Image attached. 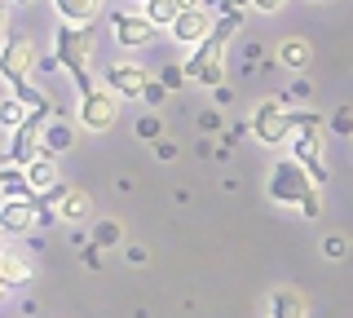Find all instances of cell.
Returning a JSON list of instances; mask_svg holds the SVG:
<instances>
[{
  "label": "cell",
  "mask_w": 353,
  "mask_h": 318,
  "mask_svg": "<svg viewBox=\"0 0 353 318\" xmlns=\"http://www.w3.org/2000/svg\"><path fill=\"white\" fill-rule=\"evenodd\" d=\"M239 31H243V9H221V14H216V31L190 53L185 75L199 80L203 89H221V84H225V49H230V40H234Z\"/></svg>",
  "instance_id": "cell-1"
},
{
  "label": "cell",
  "mask_w": 353,
  "mask_h": 318,
  "mask_svg": "<svg viewBox=\"0 0 353 318\" xmlns=\"http://www.w3.org/2000/svg\"><path fill=\"white\" fill-rule=\"evenodd\" d=\"M93 49H97V27H71V23H62L58 36H53V58H58L62 67L71 71V80H75V89H80V97H84L88 89H97L93 75H88Z\"/></svg>",
  "instance_id": "cell-2"
},
{
  "label": "cell",
  "mask_w": 353,
  "mask_h": 318,
  "mask_svg": "<svg viewBox=\"0 0 353 318\" xmlns=\"http://www.w3.org/2000/svg\"><path fill=\"white\" fill-rule=\"evenodd\" d=\"M314 190H318L314 177H309V168H305V163L296 159V155L274 163V172H270V199H274V203H292V208H301Z\"/></svg>",
  "instance_id": "cell-3"
},
{
  "label": "cell",
  "mask_w": 353,
  "mask_h": 318,
  "mask_svg": "<svg viewBox=\"0 0 353 318\" xmlns=\"http://www.w3.org/2000/svg\"><path fill=\"white\" fill-rule=\"evenodd\" d=\"M40 62V49L31 36H9L5 49H0V80L14 84V93L22 89V84H31V71H36Z\"/></svg>",
  "instance_id": "cell-4"
},
{
  "label": "cell",
  "mask_w": 353,
  "mask_h": 318,
  "mask_svg": "<svg viewBox=\"0 0 353 318\" xmlns=\"http://www.w3.org/2000/svg\"><path fill=\"white\" fill-rule=\"evenodd\" d=\"M119 97L110 84H97V89H88L84 97H80V124L88 128V133H106L110 124L119 119Z\"/></svg>",
  "instance_id": "cell-5"
},
{
  "label": "cell",
  "mask_w": 353,
  "mask_h": 318,
  "mask_svg": "<svg viewBox=\"0 0 353 318\" xmlns=\"http://www.w3.org/2000/svg\"><path fill=\"white\" fill-rule=\"evenodd\" d=\"M252 133H256V141H265V146H283V141L296 133L287 102H279V97L261 102V106H256V115H252Z\"/></svg>",
  "instance_id": "cell-6"
},
{
  "label": "cell",
  "mask_w": 353,
  "mask_h": 318,
  "mask_svg": "<svg viewBox=\"0 0 353 318\" xmlns=\"http://www.w3.org/2000/svg\"><path fill=\"white\" fill-rule=\"evenodd\" d=\"M53 212H44L36 199H5L0 203V235H31V230L49 226Z\"/></svg>",
  "instance_id": "cell-7"
},
{
  "label": "cell",
  "mask_w": 353,
  "mask_h": 318,
  "mask_svg": "<svg viewBox=\"0 0 353 318\" xmlns=\"http://www.w3.org/2000/svg\"><path fill=\"white\" fill-rule=\"evenodd\" d=\"M212 31H216L212 9L194 0V5H185V9H181V18H176V27H172V40H176V45H194V49H199L208 36H212Z\"/></svg>",
  "instance_id": "cell-8"
},
{
  "label": "cell",
  "mask_w": 353,
  "mask_h": 318,
  "mask_svg": "<svg viewBox=\"0 0 353 318\" xmlns=\"http://www.w3.org/2000/svg\"><path fill=\"white\" fill-rule=\"evenodd\" d=\"M110 27H115V40L124 49H137V45H150L154 40V27L146 14H110Z\"/></svg>",
  "instance_id": "cell-9"
},
{
  "label": "cell",
  "mask_w": 353,
  "mask_h": 318,
  "mask_svg": "<svg viewBox=\"0 0 353 318\" xmlns=\"http://www.w3.org/2000/svg\"><path fill=\"white\" fill-rule=\"evenodd\" d=\"M106 84L119 97H141V93H146V84H150V75L141 71L137 62H110V67H106Z\"/></svg>",
  "instance_id": "cell-10"
},
{
  "label": "cell",
  "mask_w": 353,
  "mask_h": 318,
  "mask_svg": "<svg viewBox=\"0 0 353 318\" xmlns=\"http://www.w3.org/2000/svg\"><path fill=\"white\" fill-rule=\"evenodd\" d=\"M53 9H58V18L71 23V27H97L106 0H53Z\"/></svg>",
  "instance_id": "cell-11"
},
{
  "label": "cell",
  "mask_w": 353,
  "mask_h": 318,
  "mask_svg": "<svg viewBox=\"0 0 353 318\" xmlns=\"http://www.w3.org/2000/svg\"><path fill=\"white\" fill-rule=\"evenodd\" d=\"M270 318H309V301L296 288H279L270 296Z\"/></svg>",
  "instance_id": "cell-12"
},
{
  "label": "cell",
  "mask_w": 353,
  "mask_h": 318,
  "mask_svg": "<svg viewBox=\"0 0 353 318\" xmlns=\"http://www.w3.org/2000/svg\"><path fill=\"white\" fill-rule=\"evenodd\" d=\"M53 212H58L62 221H88V217H93V199H88L84 190H75V186H66Z\"/></svg>",
  "instance_id": "cell-13"
},
{
  "label": "cell",
  "mask_w": 353,
  "mask_h": 318,
  "mask_svg": "<svg viewBox=\"0 0 353 318\" xmlns=\"http://www.w3.org/2000/svg\"><path fill=\"white\" fill-rule=\"evenodd\" d=\"M31 279H36V270H31L27 257H18V252H5V257H0V283H5V288H27Z\"/></svg>",
  "instance_id": "cell-14"
},
{
  "label": "cell",
  "mask_w": 353,
  "mask_h": 318,
  "mask_svg": "<svg viewBox=\"0 0 353 318\" xmlns=\"http://www.w3.org/2000/svg\"><path fill=\"white\" fill-rule=\"evenodd\" d=\"M279 62H283V67H292V71H305L309 62H314V45L301 40V36H287L283 45H279Z\"/></svg>",
  "instance_id": "cell-15"
},
{
  "label": "cell",
  "mask_w": 353,
  "mask_h": 318,
  "mask_svg": "<svg viewBox=\"0 0 353 318\" xmlns=\"http://www.w3.org/2000/svg\"><path fill=\"white\" fill-rule=\"evenodd\" d=\"M75 146V124L71 119H58L53 115L49 124H44V150H53V155H62V150Z\"/></svg>",
  "instance_id": "cell-16"
},
{
  "label": "cell",
  "mask_w": 353,
  "mask_h": 318,
  "mask_svg": "<svg viewBox=\"0 0 353 318\" xmlns=\"http://www.w3.org/2000/svg\"><path fill=\"white\" fill-rule=\"evenodd\" d=\"M22 172H27V186H31L36 195L53 190V186H62V177H58V163H53V159H36V163H27Z\"/></svg>",
  "instance_id": "cell-17"
},
{
  "label": "cell",
  "mask_w": 353,
  "mask_h": 318,
  "mask_svg": "<svg viewBox=\"0 0 353 318\" xmlns=\"http://www.w3.org/2000/svg\"><path fill=\"white\" fill-rule=\"evenodd\" d=\"M181 9H185V0H150V5H141V14L150 18L154 27H176V18H181Z\"/></svg>",
  "instance_id": "cell-18"
},
{
  "label": "cell",
  "mask_w": 353,
  "mask_h": 318,
  "mask_svg": "<svg viewBox=\"0 0 353 318\" xmlns=\"http://www.w3.org/2000/svg\"><path fill=\"white\" fill-rule=\"evenodd\" d=\"M119 239H124V226H119V221H110V217L93 226V244H97V248H115Z\"/></svg>",
  "instance_id": "cell-19"
},
{
  "label": "cell",
  "mask_w": 353,
  "mask_h": 318,
  "mask_svg": "<svg viewBox=\"0 0 353 318\" xmlns=\"http://www.w3.org/2000/svg\"><path fill=\"white\" fill-rule=\"evenodd\" d=\"M27 115H31V106H27V102H18V97H5V102H0V119H5L9 128H18Z\"/></svg>",
  "instance_id": "cell-20"
},
{
  "label": "cell",
  "mask_w": 353,
  "mask_h": 318,
  "mask_svg": "<svg viewBox=\"0 0 353 318\" xmlns=\"http://www.w3.org/2000/svg\"><path fill=\"white\" fill-rule=\"evenodd\" d=\"M137 137L141 141H163V119L159 115H141L137 119Z\"/></svg>",
  "instance_id": "cell-21"
},
{
  "label": "cell",
  "mask_w": 353,
  "mask_h": 318,
  "mask_svg": "<svg viewBox=\"0 0 353 318\" xmlns=\"http://www.w3.org/2000/svg\"><path fill=\"white\" fill-rule=\"evenodd\" d=\"M327 128H331V133H340V137H353V106H340V111L327 119Z\"/></svg>",
  "instance_id": "cell-22"
},
{
  "label": "cell",
  "mask_w": 353,
  "mask_h": 318,
  "mask_svg": "<svg viewBox=\"0 0 353 318\" xmlns=\"http://www.w3.org/2000/svg\"><path fill=\"white\" fill-rule=\"evenodd\" d=\"M163 84H168V89H181L185 80H190V75H185V67H163V75H159Z\"/></svg>",
  "instance_id": "cell-23"
},
{
  "label": "cell",
  "mask_w": 353,
  "mask_h": 318,
  "mask_svg": "<svg viewBox=\"0 0 353 318\" xmlns=\"http://www.w3.org/2000/svg\"><path fill=\"white\" fill-rule=\"evenodd\" d=\"M141 97H146L150 106H159L163 97H168V84H163V80H150V84H146V93H141Z\"/></svg>",
  "instance_id": "cell-24"
},
{
  "label": "cell",
  "mask_w": 353,
  "mask_h": 318,
  "mask_svg": "<svg viewBox=\"0 0 353 318\" xmlns=\"http://www.w3.org/2000/svg\"><path fill=\"white\" fill-rule=\"evenodd\" d=\"M301 212L309 217V221H318V212H323V195H318V190H314V195H309V199L301 203Z\"/></svg>",
  "instance_id": "cell-25"
},
{
  "label": "cell",
  "mask_w": 353,
  "mask_h": 318,
  "mask_svg": "<svg viewBox=\"0 0 353 318\" xmlns=\"http://www.w3.org/2000/svg\"><path fill=\"white\" fill-rule=\"evenodd\" d=\"M9 14H14V0H0V40H9Z\"/></svg>",
  "instance_id": "cell-26"
},
{
  "label": "cell",
  "mask_w": 353,
  "mask_h": 318,
  "mask_svg": "<svg viewBox=\"0 0 353 318\" xmlns=\"http://www.w3.org/2000/svg\"><path fill=\"white\" fill-rule=\"evenodd\" d=\"M252 9H261V14H279V9H287V0H252Z\"/></svg>",
  "instance_id": "cell-27"
},
{
  "label": "cell",
  "mask_w": 353,
  "mask_h": 318,
  "mask_svg": "<svg viewBox=\"0 0 353 318\" xmlns=\"http://www.w3.org/2000/svg\"><path fill=\"white\" fill-rule=\"evenodd\" d=\"M323 248H327V257H345V252H349V244H345V239H340V235H336V239H327Z\"/></svg>",
  "instance_id": "cell-28"
},
{
  "label": "cell",
  "mask_w": 353,
  "mask_h": 318,
  "mask_svg": "<svg viewBox=\"0 0 353 318\" xmlns=\"http://www.w3.org/2000/svg\"><path fill=\"white\" fill-rule=\"evenodd\" d=\"M146 257H150V252L141 248V244H132V248H128V261H132V266H146Z\"/></svg>",
  "instance_id": "cell-29"
},
{
  "label": "cell",
  "mask_w": 353,
  "mask_h": 318,
  "mask_svg": "<svg viewBox=\"0 0 353 318\" xmlns=\"http://www.w3.org/2000/svg\"><path fill=\"white\" fill-rule=\"evenodd\" d=\"M309 93H314V84H309V80H296V84H292V97H301V102H305Z\"/></svg>",
  "instance_id": "cell-30"
},
{
  "label": "cell",
  "mask_w": 353,
  "mask_h": 318,
  "mask_svg": "<svg viewBox=\"0 0 353 318\" xmlns=\"http://www.w3.org/2000/svg\"><path fill=\"white\" fill-rule=\"evenodd\" d=\"M154 150H159V159H176V146H172V141H154Z\"/></svg>",
  "instance_id": "cell-31"
},
{
  "label": "cell",
  "mask_w": 353,
  "mask_h": 318,
  "mask_svg": "<svg viewBox=\"0 0 353 318\" xmlns=\"http://www.w3.org/2000/svg\"><path fill=\"white\" fill-rule=\"evenodd\" d=\"M252 0H225V9H248Z\"/></svg>",
  "instance_id": "cell-32"
},
{
  "label": "cell",
  "mask_w": 353,
  "mask_h": 318,
  "mask_svg": "<svg viewBox=\"0 0 353 318\" xmlns=\"http://www.w3.org/2000/svg\"><path fill=\"white\" fill-rule=\"evenodd\" d=\"M14 5H27V0H14Z\"/></svg>",
  "instance_id": "cell-33"
},
{
  "label": "cell",
  "mask_w": 353,
  "mask_h": 318,
  "mask_svg": "<svg viewBox=\"0 0 353 318\" xmlns=\"http://www.w3.org/2000/svg\"><path fill=\"white\" fill-rule=\"evenodd\" d=\"M141 5H150V0H141Z\"/></svg>",
  "instance_id": "cell-34"
},
{
  "label": "cell",
  "mask_w": 353,
  "mask_h": 318,
  "mask_svg": "<svg viewBox=\"0 0 353 318\" xmlns=\"http://www.w3.org/2000/svg\"><path fill=\"white\" fill-rule=\"evenodd\" d=\"M0 292H5V283H0Z\"/></svg>",
  "instance_id": "cell-35"
},
{
  "label": "cell",
  "mask_w": 353,
  "mask_h": 318,
  "mask_svg": "<svg viewBox=\"0 0 353 318\" xmlns=\"http://www.w3.org/2000/svg\"><path fill=\"white\" fill-rule=\"evenodd\" d=\"M0 257H5V248H0Z\"/></svg>",
  "instance_id": "cell-36"
},
{
  "label": "cell",
  "mask_w": 353,
  "mask_h": 318,
  "mask_svg": "<svg viewBox=\"0 0 353 318\" xmlns=\"http://www.w3.org/2000/svg\"><path fill=\"white\" fill-rule=\"evenodd\" d=\"M0 102H5V97H0Z\"/></svg>",
  "instance_id": "cell-37"
}]
</instances>
